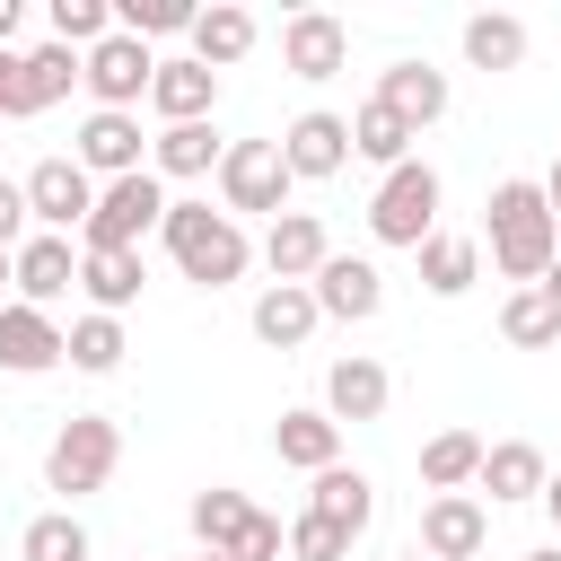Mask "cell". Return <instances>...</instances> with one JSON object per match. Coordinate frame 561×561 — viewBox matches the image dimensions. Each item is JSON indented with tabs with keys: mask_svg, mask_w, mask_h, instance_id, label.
I'll use <instances>...</instances> for the list:
<instances>
[{
	"mask_svg": "<svg viewBox=\"0 0 561 561\" xmlns=\"http://www.w3.org/2000/svg\"><path fill=\"white\" fill-rule=\"evenodd\" d=\"M158 228H167V184L140 167V175L96 184V210H88L79 245H88V254H140V237H158Z\"/></svg>",
	"mask_w": 561,
	"mask_h": 561,
	"instance_id": "5b68a950",
	"label": "cell"
},
{
	"mask_svg": "<svg viewBox=\"0 0 561 561\" xmlns=\"http://www.w3.org/2000/svg\"><path fill=\"white\" fill-rule=\"evenodd\" d=\"M149 79H158V53H149L140 35H123V26H114V35L88 53V70H79V88L96 96V114H140Z\"/></svg>",
	"mask_w": 561,
	"mask_h": 561,
	"instance_id": "52a82bcc",
	"label": "cell"
},
{
	"mask_svg": "<svg viewBox=\"0 0 561 561\" xmlns=\"http://www.w3.org/2000/svg\"><path fill=\"white\" fill-rule=\"evenodd\" d=\"M263 263H272V280H316V272L333 263L324 219H316V210H280V219L263 228Z\"/></svg>",
	"mask_w": 561,
	"mask_h": 561,
	"instance_id": "ac0fdd59",
	"label": "cell"
},
{
	"mask_svg": "<svg viewBox=\"0 0 561 561\" xmlns=\"http://www.w3.org/2000/svg\"><path fill=\"white\" fill-rule=\"evenodd\" d=\"M123 351H131V342H123V316H79V324H70V368H79V377H114Z\"/></svg>",
	"mask_w": 561,
	"mask_h": 561,
	"instance_id": "836d02e7",
	"label": "cell"
},
{
	"mask_svg": "<svg viewBox=\"0 0 561 561\" xmlns=\"http://www.w3.org/2000/svg\"><path fill=\"white\" fill-rule=\"evenodd\" d=\"M9 272H18V298L53 316V298H70V289H79V245H70V237H44V228H35V237H26L18 254H9Z\"/></svg>",
	"mask_w": 561,
	"mask_h": 561,
	"instance_id": "2e32d148",
	"label": "cell"
},
{
	"mask_svg": "<svg viewBox=\"0 0 561 561\" xmlns=\"http://www.w3.org/2000/svg\"><path fill=\"white\" fill-rule=\"evenodd\" d=\"M9 289H18V272H9V254H0V307H9Z\"/></svg>",
	"mask_w": 561,
	"mask_h": 561,
	"instance_id": "ee69618b",
	"label": "cell"
},
{
	"mask_svg": "<svg viewBox=\"0 0 561 561\" xmlns=\"http://www.w3.org/2000/svg\"><path fill=\"white\" fill-rule=\"evenodd\" d=\"M465 61H473V70H517V61H526V18L473 9V18H465Z\"/></svg>",
	"mask_w": 561,
	"mask_h": 561,
	"instance_id": "83f0119b",
	"label": "cell"
},
{
	"mask_svg": "<svg viewBox=\"0 0 561 561\" xmlns=\"http://www.w3.org/2000/svg\"><path fill=\"white\" fill-rule=\"evenodd\" d=\"M210 105H219V70H202L193 53H158V79H149V114H158V131L167 123H210Z\"/></svg>",
	"mask_w": 561,
	"mask_h": 561,
	"instance_id": "5bb4252c",
	"label": "cell"
},
{
	"mask_svg": "<svg viewBox=\"0 0 561 561\" xmlns=\"http://www.w3.org/2000/svg\"><path fill=\"white\" fill-rule=\"evenodd\" d=\"M307 508L324 517V526H342L351 543L368 535V517H377V482L359 473V465H333V473H316V491H307Z\"/></svg>",
	"mask_w": 561,
	"mask_h": 561,
	"instance_id": "603a6c76",
	"label": "cell"
},
{
	"mask_svg": "<svg viewBox=\"0 0 561 561\" xmlns=\"http://www.w3.org/2000/svg\"><path fill=\"white\" fill-rule=\"evenodd\" d=\"M245 324H254V342H263V351H298V342L324 324V307H316V289H307V280H272V289L254 298V316H245Z\"/></svg>",
	"mask_w": 561,
	"mask_h": 561,
	"instance_id": "ffe728a7",
	"label": "cell"
},
{
	"mask_svg": "<svg viewBox=\"0 0 561 561\" xmlns=\"http://www.w3.org/2000/svg\"><path fill=\"white\" fill-rule=\"evenodd\" d=\"M280 70L307 79V88H316V79H342V70H351V26H342L333 9H298V18L280 26Z\"/></svg>",
	"mask_w": 561,
	"mask_h": 561,
	"instance_id": "9c48e42d",
	"label": "cell"
},
{
	"mask_svg": "<svg viewBox=\"0 0 561 561\" xmlns=\"http://www.w3.org/2000/svg\"><path fill=\"white\" fill-rule=\"evenodd\" d=\"M307 289H316V307H324L333 324H368V316L386 307V272H377L368 254H333Z\"/></svg>",
	"mask_w": 561,
	"mask_h": 561,
	"instance_id": "e0dca14e",
	"label": "cell"
},
{
	"mask_svg": "<svg viewBox=\"0 0 561 561\" xmlns=\"http://www.w3.org/2000/svg\"><path fill=\"white\" fill-rule=\"evenodd\" d=\"M377 105L403 114L412 131H430V123L447 114V70H430V61H386V70H377Z\"/></svg>",
	"mask_w": 561,
	"mask_h": 561,
	"instance_id": "44dd1931",
	"label": "cell"
},
{
	"mask_svg": "<svg viewBox=\"0 0 561 561\" xmlns=\"http://www.w3.org/2000/svg\"><path fill=\"white\" fill-rule=\"evenodd\" d=\"M245 53H254V9L210 0V9L193 18V61H202V70H228V61H245Z\"/></svg>",
	"mask_w": 561,
	"mask_h": 561,
	"instance_id": "d4e9b609",
	"label": "cell"
},
{
	"mask_svg": "<svg viewBox=\"0 0 561 561\" xmlns=\"http://www.w3.org/2000/svg\"><path fill=\"white\" fill-rule=\"evenodd\" d=\"M254 517H263V508H254L245 491H228V482H210V491H193V543H202V552H237Z\"/></svg>",
	"mask_w": 561,
	"mask_h": 561,
	"instance_id": "484cf974",
	"label": "cell"
},
{
	"mask_svg": "<svg viewBox=\"0 0 561 561\" xmlns=\"http://www.w3.org/2000/svg\"><path fill=\"white\" fill-rule=\"evenodd\" d=\"M18 18H26V9H18V0H0V53H9V35H18Z\"/></svg>",
	"mask_w": 561,
	"mask_h": 561,
	"instance_id": "ab89813d",
	"label": "cell"
},
{
	"mask_svg": "<svg viewBox=\"0 0 561 561\" xmlns=\"http://www.w3.org/2000/svg\"><path fill=\"white\" fill-rule=\"evenodd\" d=\"M35 237V210H26V184L18 175H0V254H18Z\"/></svg>",
	"mask_w": 561,
	"mask_h": 561,
	"instance_id": "74e56055",
	"label": "cell"
},
{
	"mask_svg": "<svg viewBox=\"0 0 561 561\" xmlns=\"http://www.w3.org/2000/svg\"><path fill=\"white\" fill-rule=\"evenodd\" d=\"M158 245H167V254H175V272H184V280H202V289H228V280H245V263H254L245 228H237L228 210H210V202H167Z\"/></svg>",
	"mask_w": 561,
	"mask_h": 561,
	"instance_id": "7a4b0ae2",
	"label": "cell"
},
{
	"mask_svg": "<svg viewBox=\"0 0 561 561\" xmlns=\"http://www.w3.org/2000/svg\"><path fill=\"white\" fill-rule=\"evenodd\" d=\"M289 158H280V140H228V158H219V210L237 219V210H263V219H280L289 210Z\"/></svg>",
	"mask_w": 561,
	"mask_h": 561,
	"instance_id": "8992f818",
	"label": "cell"
},
{
	"mask_svg": "<svg viewBox=\"0 0 561 561\" xmlns=\"http://www.w3.org/2000/svg\"><path fill=\"white\" fill-rule=\"evenodd\" d=\"M438 193H447V184H438V167H430V158H403V167L368 193V237H377V245L421 254V245L438 237Z\"/></svg>",
	"mask_w": 561,
	"mask_h": 561,
	"instance_id": "277c9868",
	"label": "cell"
},
{
	"mask_svg": "<svg viewBox=\"0 0 561 561\" xmlns=\"http://www.w3.org/2000/svg\"><path fill=\"white\" fill-rule=\"evenodd\" d=\"M473 280H482V245H473V237H447V228H438V237L421 245V289H430V298H465Z\"/></svg>",
	"mask_w": 561,
	"mask_h": 561,
	"instance_id": "f546056e",
	"label": "cell"
},
{
	"mask_svg": "<svg viewBox=\"0 0 561 561\" xmlns=\"http://www.w3.org/2000/svg\"><path fill=\"white\" fill-rule=\"evenodd\" d=\"M114 465H123V430H114L105 412H70V421L53 430V447H44V491H61V508H70V500L105 491Z\"/></svg>",
	"mask_w": 561,
	"mask_h": 561,
	"instance_id": "3957f363",
	"label": "cell"
},
{
	"mask_svg": "<svg viewBox=\"0 0 561 561\" xmlns=\"http://www.w3.org/2000/svg\"><path fill=\"white\" fill-rule=\"evenodd\" d=\"M482 543H491L482 500H473V491H430V508H421V552H430V561H473Z\"/></svg>",
	"mask_w": 561,
	"mask_h": 561,
	"instance_id": "4fadbf2b",
	"label": "cell"
},
{
	"mask_svg": "<svg viewBox=\"0 0 561 561\" xmlns=\"http://www.w3.org/2000/svg\"><path fill=\"white\" fill-rule=\"evenodd\" d=\"M543 517H552V526H561V473H552V482H543Z\"/></svg>",
	"mask_w": 561,
	"mask_h": 561,
	"instance_id": "7bdbcfd3",
	"label": "cell"
},
{
	"mask_svg": "<svg viewBox=\"0 0 561 561\" xmlns=\"http://www.w3.org/2000/svg\"><path fill=\"white\" fill-rule=\"evenodd\" d=\"M79 70H88V53H70V44H35L26 53V114H44V105H61L70 88H79Z\"/></svg>",
	"mask_w": 561,
	"mask_h": 561,
	"instance_id": "1f68e13d",
	"label": "cell"
},
{
	"mask_svg": "<svg viewBox=\"0 0 561 561\" xmlns=\"http://www.w3.org/2000/svg\"><path fill=\"white\" fill-rule=\"evenodd\" d=\"M482 447H491V438H473V430H438V438L421 447V482H430V491L482 482Z\"/></svg>",
	"mask_w": 561,
	"mask_h": 561,
	"instance_id": "4dcf8cb0",
	"label": "cell"
},
{
	"mask_svg": "<svg viewBox=\"0 0 561 561\" xmlns=\"http://www.w3.org/2000/svg\"><path fill=\"white\" fill-rule=\"evenodd\" d=\"M526 561H561V543H535V552H526Z\"/></svg>",
	"mask_w": 561,
	"mask_h": 561,
	"instance_id": "f6af8a7d",
	"label": "cell"
},
{
	"mask_svg": "<svg viewBox=\"0 0 561 561\" xmlns=\"http://www.w3.org/2000/svg\"><path fill=\"white\" fill-rule=\"evenodd\" d=\"M18 184H26V210H35L44 237H79L88 210H96V175H88L79 158H35Z\"/></svg>",
	"mask_w": 561,
	"mask_h": 561,
	"instance_id": "ba28073f",
	"label": "cell"
},
{
	"mask_svg": "<svg viewBox=\"0 0 561 561\" xmlns=\"http://www.w3.org/2000/svg\"><path fill=\"white\" fill-rule=\"evenodd\" d=\"M272 456H280L289 473H307V482H316V473H333V465H342V421H333L324 403H298V412H280V421H272Z\"/></svg>",
	"mask_w": 561,
	"mask_h": 561,
	"instance_id": "7c38bea8",
	"label": "cell"
},
{
	"mask_svg": "<svg viewBox=\"0 0 561 561\" xmlns=\"http://www.w3.org/2000/svg\"><path fill=\"white\" fill-rule=\"evenodd\" d=\"M202 561H228V552H202Z\"/></svg>",
	"mask_w": 561,
	"mask_h": 561,
	"instance_id": "7dc6e473",
	"label": "cell"
},
{
	"mask_svg": "<svg viewBox=\"0 0 561 561\" xmlns=\"http://www.w3.org/2000/svg\"><path fill=\"white\" fill-rule=\"evenodd\" d=\"M280 158H289V175H298V184H333V175L351 167V114L307 105V114L280 131Z\"/></svg>",
	"mask_w": 561,
	"mask_h": 561,
	"instance_id": "30bf717a",
	"label": "cell"
},
{
	"mask_svg": "<svg viewBox=\"0 0 561 561\" xmlns=\"http://www.w3.org/2000/svg\"><path fill=\"white\" fill-rule=\"evenodd\" d=\"M482 210H491V219H482L491 272H500V280H517V289H535V280L552 272V254H561V219H552L543 184H535V175H500Z\"/></svg>",
	"mask_w": 561,
	"mask_h": 561,
	"instance_id": "6da1fadb",
	"label": "cell"
},
{
	"mask_svg": "<svg viewBox=\"0 0 561 561\" xmlns=\"http://www.w3.org/2000/svg\"><path fill=\"white\" fill-rule=\"evenodd\" d=\"M219 158H228V140H219L210 123H167V131L149 140V175H158V184H193V175H219Z\"/></svg>",
	"mask_w": 561,
	"mask_h": 561,
	"instance_id": "7402d4cb",
	"label": "cell"
},
{
	"mask_svg": "<svg viewBox=\"0 0 561 561\" xmlns=\"http://www.w3.org/2000/svg\"><path fill=\"white\" fill-rule=\"evenodd\" d=\"M79 298H88V316H123L140 298V254H88L79 245Z\"/></svg>",
	"mask_w": 561,
	"mask_h": 561,
	"instance_id": "4316f807",
	"label": "cell"
},
{
	"mask_svg": "<svg viewBox=\"0 0 561 561\" xmlns=\"http://www.w3.org/2000/svg\"><path fill=\"white\" fill-rule=\"evenodd\" d=\"M386 403H394L386 359L351 351V359H333V368H324V412H333V421H386Z\"/></svg>",
	"mask_w": 561,
	"mask_h": 561,
	"instance_id": "d6986e66",
	"label": "cell"
},
{
	"mask_svg": "<svg viewBox=\"0 0 561 561\" xmlns=\"http://www.w3.org/2000/svg\"><path fill=\"white\" fill-rule=\"evenodd\" d=\"M403 561H430V552H421V543H412V552H403Z\"/></svg>",
	"mask_w": 561,
	"mask_h": 561,
	"instance_id": "bcb514c9",
	"label": "cell"
},
{
	"mask_svg": "<svg viewBox=\"0 0 561 561\" xmlns=\"http://www.w3.org/2000/svg\"><path fill=\"white\" fill-rule=\"evenodd\" d=\"M543 482H552V465H543L535 438H500V447H482V491H491V500H543Z\"/></svg>",
	"mask_w": 561,
	"mask_h": 561,
	"instance_id": "cb8c5ba5",
	"label": "cell"
},
{
	"mask_svg": "<svg viewBox=\"0 0 561 561\" xmlns=\"http://www.w3.org/2000/svg\"><path fill=\"white\" fill-rule=\"evenodd\" d=\"M18 114H26V53L9 44L0 53V123H18Z\"/></svg>",
	"mask_w": 561,
	"mask_h": 561,
	"instance_id": "f35d334b",
	"label": "cell"
},
{
	"mask_svg": "<svg viewBox=\"0 0 561 561\" xmlns=\"http://www.w3.org/2000/svg\"><path fill=\"white\" fill-rule=\"evenodd\" d=\"M535 289H543V298H552V307H561V254H552V272H543V280H535Z\"/></svg>",
	"mask_w": 561,
	"mask_h": 561,
	"instance_id": "b9f144b4",
	"label": "cell"
},
{
	"mask_svg": "<svg viewBox=\"0 0 561 561\" xmlns=\"http://www.w3.org/2000/svg\"><path fill=\"white\" fill-rule=\"evenodd\" d=\"M18 561H88V526H79L70 508H44V517H26Z\"/></svg>",
	"mask_w": 561,
	"mask_h": 561,
	"instance_id": "e575fe53",
	"label": "cell"
},
{
	"mask_svg": "<svg viewBox=\"0 0 561 561\" xmlns=\"http://www.w3.org/2000/svg\"><path fill=\"white\" fill-rule=\"evenodd\" d=\"M289 561H351V535L324 526L316 508H298V517H289Z\"/></svg>",
	"mask_w": 561,
	"mask_h": 561,
	"instance_id": "8d00e7d4",
	"label": "cell"
},
{
	"mask_svg": "<svg viewBox=\"0 0 561 561\" xmlns=\"http://www.w3.org/2000/svg\"><path fill=\"white\" fill-rule=\"evenodd\" d=\"M412 140H421V131H412L403 114H386L377 96H368V105L351 114V158H368V167H386V175H394V167L412 158Z\"/></svg>",
	"mask_w": 561,
	"mask_h": 561,
	"instance_id": "f1b7e54d",
	"label": "cell"
},
{
	"mask_svg": "<svg viewBox=\"0 0 561 561\" xmlns=\"http://www.w3.org/2000/svg\"><path fill=\"white\" fill-rule=\"evenodd\" d=\"M70 158L88 167V175H140L149 167V140H140V114H88L79 123V140H70Z\"/></svg>",
	"mask_w": 561,
	"mask_h": 561,
	"instance_id": "9a60e30c",
	"label": "cell"
},
{
	"mask_svg": "<svg viewBox=\"0 0 561 561\" xmlns=\"http://www.w3.org/2000/svg\"><path fill=\"white\" fill-rule=\"evenodd\" d=\"M543 202H552V219H561V158L543 167Z\"/></svg>",
	"mask_w": 561,
	"mask_h": 561,
	"instance_id": "60d3db41",
	"label": "cell"
},
{
	"mask_svg": "<svg viewBox=\"0 0 561 561\" xmlns=\"http://www.w3.org/2000/svg\"><path fill=\"white\" fill-rule=\"evenodd\" d=\"M61 359H70V333H61L44 307L9 298V307H0V368H9V377H44V368H61Z\"/></svg>",
	"mask_w": 561,
	"mask_h": 561,
	"instance_id": "8fae6325",
	"label": "cell"
},
{
	"mask_svg": "<svg viewBox=\"0 0 561 561\" xmlns=\"http://www.w3.org/2000/svg\"><path fill=\"white\" fill-rule=\"evenodd\" d=\"M500 342H517V351H552V342H561V307H552L543 289H508V307H500Z\"/></svg>",
	"mask_w": 561,
	"mask_h": 561,
	"instance_id": "d6a6232c",
	"label": "cell"
},
{
	"mask_svg": "<svg viewBox=\"0 0 561 561\" xmlns=\"http://www.w3.org/2000/svg\"><path fill=\"white\" fill-rule=\"evenodd\" d=\"M193 18H202L193 0H114V26L140 35V44H149V35H193Z\"/></svg>",
	"mask_w": 561,
	"mask_h": 561,
	"instance_id": "d590c367",
	"label": "cell"
}]
</instances>
